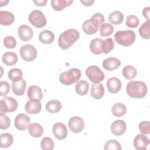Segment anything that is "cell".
<instances>
[{
	"mask_svg": "<svg viewBox=\"0 0 150 150\" xmlns=\"http://www.w3.org/2000/svg\"><path fill=\"white\" fill-rule=\"evenodd\" d=\"M105 22L104 16L101 13L94 14L89 19L86 20L82 25L83 30L87 35L96 33L99 27Z\"/></svg>",
	"mask_w": 150,
	"mask_h": 150,
	"instance_id": "obj_1",
	"label": "cell"
},
{
	"mask_svg": "<svg viewBox=\"0 0 150 150\" xmlns=\"http://www.w3.org/2000/svg\"><path fill=\"white\" fill-rule=\"evenodd\" d=\"M126 91L131 97L142 98L146 95L147 87L143 81L131 80L127 84Z\"/></svg>",
	"mask_w": 150,
	"mask_h": 150,
	"instance_id": "obj_2",
	"label": "cell"
},
{
	"mask_svg": "<svg viewBox=\"0 0 150 150\" xmlns=\"http://www.w3.org/2000/svg\"><path fill=\"white\" fill-rule=\"evenodd\" d=\"M79 32L76 29H67L59 36L58 38V45L61 49L66 50L79 39Z\"/></svg>",
	"mask_w": 150,
	"mask_h": 150,
	"instance_id": "obj_3",
	"label": "cell"
},
{
	"mask_svg": "<svg viewBox=\"0 0 150 150\" xmlns=\"http://www.w3.org/2000/svg\"><path fill=\"white\" fill-rule=\"evenodd\" d=\"M114 39L119 45L124 46H129L134 42L135 35L134 32L131 30H120L114 34Z\"/></svg>",
	"mask_w": 150,
	"mask_h": 150,
	"instance_id": "obj_4",
	"label": "cell"
},
{
	"mask_svg": "<svg viewBox=\"0 0 150 150\" xmlns=\"http://www.w3.org/2000/svg\"><path fill=\"white\" fill-rule=\"evenodd\" d=\"M81 71L77 68H72L70 70L63 72L59 77L61 83L65 86H70L77 82L81 77Z\"/></svg>",
	"mask_w": 150,
	"mask_h": 150,
	"instance_id": "obj_5",
	"label": "cell"
},
{
	"mask_svg": "<svg viewBox=\"0 0 150 150\" xmlns=\"http://www.w3.org/2000/svg\"><path fill=\"white\" fill-rule=\"evenodd\" d=\"M86 74L89 80L94 84L101 83L105 78L104 73L97 66H90L86 70Z\"/></svg>",
	"mask_w": 150,
	"mask_h": 150,
	"instance_id": "obj_6",
	"label": "cell"
},
{
	"mask_svg": "<svg viewBox=\"0 0 150 150\" xmlns=\"http://www.w3.org/2000/svg\"><path fill=\"white\" fill-rule=\"evenodd\" d=\"M29 22L37 28H41L46 24L47 20L43 13L39 10L32 11L28 17Z\"/></svg>",
	"mask_w": 150,
	"mask_h": 150,
	"instance_id": "obj_7",
	"label": "cell"
},
{
	"mask_svg": "<svg viewBox=\"0 0 150 150\" xmlns=\"http://www.w3.org/2000/svg\"><path fill=\"white\" fill-rule=\"evenodd\" d=\"M18 108L17 101L11 97H5L0 101V111L2 113L15 111Z\"/></svg>",
	"mask_w": 150,
	"mask_h": 150,
	"instance_id": "obj_8",
	"label": "cell"
},
{
	"mask_svg": "<svg viewBox=\"0 0 150 150\" xmlns=\"http://www.w3.org/2000/svg\"><path fill=\"white\" fill-rule=\"evenodd\" d=\"M20 55L21 58L26 62L34 60L37 56L36 48L31 45H23L20 49Z\"/></svg>",
	"mask_w": 150,
	"mask_h": 150,
	"instance_id": "obj_9",
	"label": "cell"
},
{
	"mask_svg": "<svg viewBox=\"0 0 150 150\" xmlns=\"http://www.w3.org/2000/svg\"><path fill=\"white\" fill-rule=\"evenodd\" d=\"M68 126L71 132L74 133H80L84 128V122L81 117L74 116L69 119Z\"/></svg>",
	"mask_w": 150,
	"mask_h": 150,
	"instance_id": "obj_10",
	"label": "cell"
},
{
	"mask_svg": "<svg viewBox=\"0 0 150 150\" xmlns=\"http://www.w3.org/2000/svg\"><path fill=\"white\" fill-rule=\"evenodd\" d=\"M29 117L25 113H21L16 115L14 120L15 127L20 131L25 130L30 124Z\"/></svg>",
	"mask_w": 150,
	"mask_h": 150,
	"instance_id": "obj_11",
	"label": "cell"
},
{
	"mask_svg": "<svg viewBox=\"0 0 150 150\" xmlns=\"http://www.w3.org/2000/svg\"><path fill=\"white\" fill-rule=\"evenodd\" d=\"M52 131L54 137L59 140L65 139L67 135V129L62 122L55 123L53 126Z\"/></svg>",
	"mask_w": 150,
	"mask_h": 150,
	"instance_id": "obj_12",
	"label": "cell"
},
{
	"mask_svg": "<svg viewBox=\"0 0 150 150\" xmlns=\"http://www.w3.org/2000/svg\"><path fill=\"white\" fill-rule=\"evenodd\" d=\"M19 38L23 41L30 40L33 35V30L30 27L26 25H21L18 29Z\"/></svg>",
	"mask_w": 150,
	"mask_h": 150,
	"instance_id": "obj_13",
	"label": "cell"
},
{
	"mask_svg": "<svg viewBox=\"0 0 150 150\" xmlns=\"http://www.w3.org/2000/svg\"><path fill=\"white\" fill-rule=\"evenodd\" d=\"M27 96L30 100L35 101H40L43 97V94L41 88L35 85L30 86L27 92Z\"/></svg>",
	"mask_w": 150,
	"mask_h": 150,
	"instance_id": "obj_14",
	"label": "cell"
},
{
	"mask_svg": "<svg viewBox=\"0 0 150 150\" xmlns=\"http://www.w3.org/2000/svg\"><path fill=\"white\" fill-rule=\"evenodd\" d=\"M149 144V138L142 134H138L134 139L133 145L137 150L146 149L148 145Z\"/></svg>",
	"mask_w": 150,
	"mask_h": 150,
	"instance_id": "obj_15",
	"label": "cell"
},
{
	"mask_svg": "<svg viewBox=\"0 0 150 150\" xmlns=\"http://www.w3.org/2000/svg\"><path fill=\"white\" fill-rule=\"evenodd\" d=\"M126 128L127 126L125 121L121 120H115L111 125V132L117 136H120L124 134Z\"/></svg>",
	"mask_w": 150,
	"mask_h": 150,
	"instance_id": "obj_16",
	"label": "cell"
},
{
	"mask_svg": "<svg viewBox=\"0 0 150 150\" xmlns=\"http://www.w3.org/2000/svg\"><path fill=\"white\" fill-rule=\"evenodd\" d=\"M106 86L110 93L115 94L118 93L121 90V82L119 79L115 77H112L109 78L107 80Z\"/></svg>",
	"mask_w": 150,
	"mask_h": 150,
	"instance_id": "obj_17",
	"label": "cell"
},
{
	"mask_svg": "<svg viewBox=\"0 0 150 150\" xmlns=\"http://www.w3.org/2000/svg\"><path fill=\"white\" fill-rule=\"evenodd\" d=\"M26 82L24 79H21L19 80L12 81V90L13 93L18 96H22L26 90Z\"/></svg>",
	"mask_w": 150,
	"mask_h": 150,
	"instance_id": "obj_18",
	"label": "cell"
},
{
	"mask_svg": "<svg viewBox=\"0 0 150 150\" xmlns=\"http://www.w3.org/2000/svg\"><path fill=\"white\" fill-rule=\"evenodd\" d=\"M103 67L108 71H112L118 69L120 64V60L115 57H108L104 60L103 62Z\"/></svg>",
	"mask_w": 150,
	"mask_h": 150,
	"instance_id": "obj_19",
	"label": "cell"
},
{
	"mask_svg": "<svg viewBox=\"0 0 150 150\" xmlns=\"http://www.w3.org/2000/svg\"><path fill=\"white\" fill-rule=\"evenodd\" d=\"M25 109L26 112L30 114H36L40 112L42 109V105L40 101H35L30 100L27 101Z\"/></svg>",
	"mask_w": 150,
	"mask_h": 150,
	"instance_id": "obj_20",
	"label": "cell"
},
{
	"mask_svg": "<svg viewBox=\"0 0 150 150\" xmlns=\"http://www.w3.org/2000/svg\"><path fill=\"white\" fill-rule=\"evenodd\" d=\"M90 93L91 97L96 100L101 98L104 94V88L103 85L101 83H93L91 87Z\"/></svg>",
	"mask_w": 150,
	"mask_h": 150,
	"instance_id": "obj_21",
	"label": "cell"
},
{
	"mask_svg": "<svg viewBox=\"0 0 150 150\" xmlns=\"http://www.w3.org/2000/svg\"><path fill=\"white\" fill-rule=\"evenodd\" d=\"M54 39V35L53 32L49 30H44L39 35V41L43 44H51Z\"/></svg>",
	"mask_w": 150,
	"mask_h": 150,
	"instance_id": "obj_22",
	"label": "cell"
},
{
	"mask_svg": "<svg viewBox=\"0 0 150 150\" xmlns=\"http://www.w3.org/2000/svg\"><path fill=\"white\" fill-rule=\"evenodd\" d=\"M103 40L100 38H94L90 43V49L91 52L95 54H100L103 52Z\"/></svg>",
	"mask_w": 150,
	"mask_h": 150,
	"instance_id": "obj_23",
	"label": "cell"
},
{
	"mask_svg": "<svg viewBox=\"0 0 150 150\" xmlns=\"http://www.w3.org/2000/svg\"><path fill=\"white\" fill-rule=\"evenodd\" d=\"M15 20L14 15L9 11H0V23L4 26H8L13 23Z\"/></svg>",
	"mask_w": 150,
	"mask_h": 150,
	"instance_id": "obj_24",
	"label": "cell"
},
{
	"mask_svg": "<svg viewBox=\"0 0 150 150\" xmlns=\"http://www.w3.org/2000/svg\"><path fill=\"white\" fill-rule=\"evenodd\" d=\"M2 60L7 66H13L18 62V56L13 52H7L2 55Z\"/></svg>",
	"mask_w": 150,
	"mask_h": 150,
	"instance_id": "obj_25",
	"label": "cell"
},
{
	"mask_svg": "<svg viewBox=\"0 0 150 150\" xmlns=\"http://www.w3.org/2000/svg\"><path fill=\"white\" fill-rule=\"evenodd\" d=\"M28 131L32 137L39 138L43 133V128L39 124L34 122L29 125Z\"/></svg>",
	"mask_w": 150,
	"mask_h": 150,
	"instance_id": "obj_26",
	"label": "cell"
},
{
	"mask_svg": "<svg viewBox=\"0 0 150 150\" xmlns=\"http://www.w3.org/2000/svg\"><path fill=\"white\" fill-rule=\"evenodd\" d=\"M46 109L49 112L56 113L61 110L62 104L57 100H52L46 103Z\"/></svg>",
	"mask_w": 150,
	"mask_h": 150,
	"instance_id": "obj_27",
	"label": "cell"
},
{
	"mask_svg": "<svg viewBox=\"0 0 150 150\" xmlns=\"http://www.w3.org/2000/svg\"><path fill=\"white\" fill-rule=\"evenodd\" d=\"M89 88L88 83L84 80H79L75 86L76 93L80 96H85L87 93Z\"/></svg>",
	"mask_w": 150,
	"mask_h": 150,
	"instance_id": "obj_28",
	"label": "cell"
},
{
	"mask_svg": "<svg viewBox=\"0 0 150 150\" xmlns=\"http://www.w3.org/2000/svg\"><path fill=\"white\" fill-rule=\"evenodd\" d=\"M73 0H52L51 5L54 11H62L73 3Z\"/></svg>",
	"mask_w": 150,
	"mask_h": 150,
	"instance_id": "obj_29",
	"label": "cell"
},
{
	"mask_svg": "<svg viewBox=\"0 0 150 150\" xmlns=\"http://www.w3.org/2000/svg\"><path fill=\"white\" fill-rule=\"evenodd\" d=\"M109 21L114 25L121 24L124 20L123 13L118 11H115L111 12L108 16Z\"/></svg>",
	"mask_w": 150,
	"mask_h": 150,
	"instance_id": "obj_30",
	"label": "cell"
},
{
	"mask_svg": "<svg viewBox=\"0 0 150 150\" xmlns=\"http://www.w3.org/2000/svg\"><path fill=\"white\" fill-rule=\"evenodd\" d=\"M13 137L11 134L8 132L2 134L0 136L1 148H6L11 146L13 143Z\"/></svg>",
	"mask_w": 150,
	"mask_h": 150,
	"instance_id": "obj_31",
	"label": "cell"
},
{
	"mask_svg": "<svg viewBox=\"0 0 150 150\" xmlns=\"http://www.w3.org/2000/svg\"><path fill=\"white\" fill-rule=\"evenodd\" d=\"M137 74V71L136 68L131 65L125 66L122 69V75L128 80L133 79L136 77Z\"/></svg>",
	"mask_w": 150,
	"mask_h": 150,
	"instance_id": "obj_32",
	"label": "cell"
},
{
	"mask_svg": "<svg viewBox=\"0 0 150 150\" xmlns=\"http://www.w3.org/2000/svg\"><path fill=\"white\" fill-rule=\"evenodd\" d=\"M111 112L115 117H122L126 113L127 108L125 105L122 103H117L112 106Z\"/></svg>",
	"mask_w": 150,
	"mask_h": 150,
	"instance_id": "obj_33",
	"label": "cell"
},
{
	"mask_svg": "<svg viewBox=\"0 0 150 150\" xmlns=\"http://www.w3.org/2000/svg\"><path fill=\"white\" fill-rule=\"evenodd\" d=\"M139 34L144 39H148L150 38V22L146 21L139 29Z\"/></svg>",
	"mask_w": 150,
	"mask_h": 150,
	"instance_id": "obj_34",
	"label": "cell"
},
{
	"mask_svg": "<svg viewBox=\"0 0 150 150\" xmlns=\"http://www.w3.org/2000/svg\"><path fill=\"white\" fill-rule=\"evenodd\" d=\"M114 30V27L112 25L108 23H104L100 26V33L103 37H106L111 35Z\"/></svg>",
	"mask_w": 150,
	"mask_h": 150,
	"instance_id": "obj_35",
	"label": "cell"
},
{
	"mask_svg": "<svg viewBox=\"0 0 150 150\" xmlns=\"http://www.w3.org/2000/svg\"><path fill=\"white\" fill-rule=\"evenodd\" d=\"M23 73L21 69L14 68L11 69L8 72V78L12 81H15L22 79Z\"/></svg>",
	"mask_w": 150,
	"mask_h": 150,
	"instance_id": "obj_36",
	"label": "cell"
},
{
	"mask_svg": "<svg viewBox=\"0 0 150 150\" xmlns=\"http://www.w3.org/2000/svg\"><path fill=\"white\" fill-rule=\"evenodd\" d=\"M114 47V42L112 38H106L103 42V52L105 54L110 53Z\"/></svg>",
	"mask_w": 150,
	"mask_h": 150,
	"instance_id": "obj_37",
	"label": "cell"
},
{
	"mask_svg": "<svg viewBox=\"0 0 150 150\" xmlns=\"http://www.w3.org/2000/svg\"><path fill=\"white\" fill-rule=\"evenodd\" d=\"M104 149L105 150H121V146L118 141L115 139H110L106 142Z\"/></svg>",
	"mask_w": 150,
	"mask_h": 150,
	"instance_id": "obj_38",
	"label": "cell"
},
{
	"mask_svg": "<svg viewBox=\"0 0 150 150\" xmlns=\"http://www.w3.org/2000/svg\"><path fill=\"white\" fill-rule=\"evenodd\" d=\"M40 147L43 150H52L54 148V142L50 137H45L41 141Z\"/></svg>",
	"mask_w": 150,
	"mask_h": 150,
	"instance_id": "obj_39",
	"label": "cell"
},
{
	"mask_svg": "<svg viewBox=\"0 0 150 150\" xmlns=\"http://www.w3.org/2000/svg\"><path fill=\"white\" fill-rule=\"evenodd\" d=\"M139 23V20L138 18L134 15H129L126 19V25L131 28H137Z\"/></svg>",
	"mask_w": 150,
	"mask_h": 150,
	"instance_id": "obj_40",
	"label": "cell"
},
{
	"mask_svg": "<svg viewBox=\"0 0 150 150\" xmlns=\"http://www.w3.org/2000/svg\"><path fill=\"white\" fill-rule=\"evenodd\" d=\"M11 125V120L5 114V113H0V128L1 129H6L8 128Z\"/></svg>",
	"mask_w": 150,
	"mask_h": 150,
	"instance_id": "obj_41",
	"label": "cell"
},
{
	"mask_svg": "<svg viewBox=\"0 0 150 150\" xmlns=\"http://www.w3.org/2000/svg\"><path fill=\"white\" fill-rule=\"evenodd\" d=\"M4 45L8 49H13L16 46V40L12 36H6L4 39Z\"/></svg>",
	"mask_w": 150,
	"mask_h": 150,
	"instance_id": "obj_42",
	"label": "cell"
},
{
	"mask_svg": "<svg viewBox=\"0 0 150 150\" xmlns=\"http://www.w3.org/2000/svg\"><path fill=\"white\" fill-rule=\"evenodd\" d=\"M139 129L140 132L144 134H149L150 124L148 121H143L139 124Z\"/></svg>",
	"mask_w": 150,
	"mask_h": 150,
	"instance_id": "obj_43",
	"label": "cell"
},
{
	"mask_svg": "<svg viewBox=\"0 0 150 150\" xmlns=\"http://www.w3.org/2000/svg\"><path fill=\"white\" fill-rule=\"evenodd\" d=\"M10 91V86L9 83L5 81L0 82V96H5L8 94Z\"/></svg>",
	"mask_w": 150,
	"mask_h": 150,
	"instance_id": "obj_44",
	"label": "cell"
},
{
	"mask_svg": "<svg viewBox=\"0 0 150 150\" xmlns=\"http://www.w3.org/2000/svg\"><path fill=\"white\" fill-rule=\"evenodd\" d=\"M149 13H150V8L149 6L145 7L142 10V14L144 16L146 19V21H149Z\"/></svg>",
	"mask_w": 150,
	"mask_h": 150,
	"instance_id": "obj_45",
	"label": "cell"
},
{
	"mask_svg": "<svg viewBox=\"0 0 150 150\" xmlns=\"http://www.w3.org/2000/svg\"><path fill=\"white\" fill-rule=\"evenodd\" d=\"M33 3H34L36 6H44L46 4L47 1V0H40V1L38 0V1H33Z\"/></svg>",
	"mask_w": 150,
	"mask_h": 150,
	"instance_id": "obj_46",
	"label": "cell"
},
{
	"mask_svg": "<svg viewBox=\"0 0 150 150\" xmlns=\"http://www.w3.org/2000/svg\"><path fill=\"white\" fill-rule=\"evenodd\" d=\"M80 2L85 6H91L92 5V4L94 3V1H80Z\"/></svg>",
	"mask_w": 150,
	"mask_h": 150,
	"instance_id": "obj_47",
	"label": "cell"
}]
</instances>
